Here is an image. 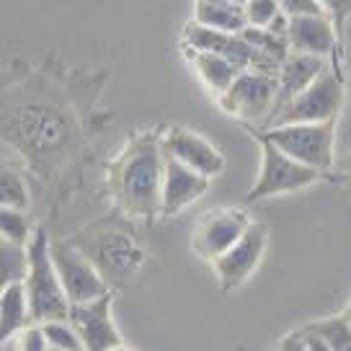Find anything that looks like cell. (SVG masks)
<instances>
[{"label":"cell","mask_w":351,"mask_h":351,"mask_svg":"<svg viewBox=\"0 0 351 351\" xmlns=\"http://www.w3.org/2000/svg\"><path fill=\"white\" fill-rule=\"evenodd\" d=\"M230 3H235V5H243V3H245V0H230Z\"/></svg>","instance_id":"obj_33"},{"label":"cell","mask_w":351,"mask_h":351,"mask_svg":"<svg viewBox=\"0 0 351 351\" xmlns=\"http://www.w3.org/2000/svg\"><path fill=\"white\" fill-rule=\"evenodd\" d=\"M44 339L49 343V349L55 351H86L83 349V341L77 336V330L73 328L70 320H49L42 323Z\"/></svg>","instance_id":"obj_23"},{"label":"cell","mask_w":351,"mask_h":351,"mask_svg":"<svg viewBox=\"0 0 351 351\" xmlns=\"http://www.w3.org/2000/svg\"><path fill=\"white\" fill-rule=\"evenodd\" d=\"M343 318H346V323H349V326H351V305L346 307V313H343Z\"/></svg>","instance_id":"obj_31"},{"label":"cell","mask_w":351,"mask_h":351,"mask_svg":"<svg viewBox=\"0 0 351 351\" xmlns=\"http://www.w3.org/2000/svg\"><path fill=\"white\" fill-rule=\"evenodd\" d=\"M276 77L243 70L235 83L219 96V104L228 114L243 121H269L276 104Z\"/></svg>","instance_id":"obj_8"},{"label":"cell","mask_w":351,"mask_h":351,"mask_svg":"<svg viewBox=\"0 0 351 351\" xmlns=\"http://www.w3.org/2000/svg\"><path fill=\"white\" fill-rule=\"evenodd\" d=\"M320 3H323L328 19L336 26V32H341V26H343V21H346V16L351 11V0H320Z\"/></svg>","instance_id":"obj_28"},{"label":"cell","mask_w":351,"mask_h":351,"mask_svg":"<svg viewBox=\"0 0 351 351\" xmlns=\"http://www.w3.org/2000/svg\"><path fill=\"white\" fill-rule=\"evenodd\" d=\"M26 276V245H16L0 238V292L21 285Z\"/></svg>","instance_id":"obj_19"},{"label":"cell","mask_w":351,"mask_h":351,"mask_svg":"<svg viewBox=\"0 0 351 351\" xmlns=\"http://www.w3.org/2000/svg\"><path fill=\"white\" fill-rule=\"evenodd\" d=\"M276 351H307L305 341H302V333H300V330L289 333L287 339H282V343H279V349Z\"/></svg>","instance_id":"obj_29"},{"label":"cell","mask_w":351,"mask_h":351,"mask_svg":"<svg viewBox=\"0 0 351 351\" xmlns=\"http://www.w3.org/2000/svg\"><path fill=\"white\" fill-rule=\"evenodd\" d=\"M341 104H343V80L339 73H333L328 67L313 86H307L302 93H297L292 101H287L282 109H276L266 121V130L285 127V124L336 121Z\"/></svg>","instance_id":"obj_4"},{"label":"cell","mask_w":351,"mask_h":351,"mask_svg":"<svg viewBox=\"0 0 351 351\" xmlns=\"http://www.w3.org/2000/svg\"><path fill=\"white\" fill-rule=\"evenodd\" d=\"M26 326H32L26 292L23 285H13L5 292H0V346L19 336Z\"/></svg>","instance_id":"obj_17"},{"label":"cell","mask_w":351,"mask_h":351,"mask_svg":"<svg viewBox=\"0 0 351 351\" xmlns=\"http://www.w3.org/2000/svg\"><path fill=\"white\" fill-rule=\"evenodd\" d=\"M88 261L99 269L106 285L127 282L140 266H143V248L132 241L130 235L117 230H104L80 248Z\"/></svg>","instance_id":"obj_7"},{"label":"cell","mask_w":351,"mask_h":351,"mask_svg":"<svg viewBox=\"0 0 351 351\" xmlns=\"http://www.w3.org/2000/svg\"><path fill=\"white\" fill-rule=\"evenodd\" d=\"M241 36L251 44L253 49H258L261 55H266L269 60H274L276 65H282L287 57H289V44H287V36H279V34L269 32V29H256V26H245L241 32Z\"/></svg>","instance_id":"obj_20"},{"label":"cell","mask_w":351,"mask_h":351,"mask_svg":"<svg viewBox=\"0 0 351 351\" xmlns=\"http://www.w3.org/2000/svg\"><path fill=\"white\" fill-rule=\"evenodd\" d=\"M21 285L26 292L32 323L42 326L49 320H67L70 302L60 285L55 261H52V243L44 228H34L32 238L26 243V276Z\"/></svg>","instance_id":"obj_2"},{"label":"cell","mask_w":351,"mask_h":351,"mask_svg":"<svg viewBox=\"0 0 351 351\" xmlns=\"http://www.w3.org/2000/svg\"><path fill=\"white\" fill-rule=\"evenodd\" d=\"M111 351H132V349H127V346L121 343V346H117V349H111Z\"/></svg>","instance_id":"obj_32"},{"label":"cell","mask_w":351,"mask_h":351,"mask_svg":"<svg viewBox=\"0 0 351 351\" xmlns=\"http://www.w3.org/2000/svg\"><path fill=\"white\" fill-rule=\"evenodd\" d=\"M26 204H29V194H26L21 176L0 165V207L26 209Z\"/></svg>","instance_id":"obj_24"},{"label":"cell","mask_w":351,"mask_h":351,"mask_svg":"<svg viewBox=\"0 0 351 351\" xmlns=\"http://www.w3.org/2000/svg\"><path fill=\"white\" fill-rule=\"evenodd\" d=\"M52 261H55L60 285L65 289L70 305L90 302L109 295L111 287L104 282L99 269L88 261V256L73 243H52Z\"/></svg>","instance_id":"obj_6"},{"label":"cell","mask_w":351,"mask_h":351,"mask_svg":"<svg viewBox=\"0 0 351 351\" xmlns=\"http://www.w3.org/2000/svg\"><path fill=\"white\" fill-rule=\"evenodd\" d=\"M111 302H114V297L109 292V295L99 297V300L70 305L67 320L77 330L86 351H111L121 346V333L117 328V323H114Z\"/></svg>","instance_id":"obj_11"},{"label":"cell","mask_w":351,"mask_h":351,"mask_svg":"<svg viewBox=\"0 0 351 351\" xmlns=\"http://www.w3.org/2000/svg\"><path fill=\"white\" fill-rule=\"evenodd\" d=\"M328 70V60L313 55H300V52H289L282 67H279V75H276V104L274 111L282 109L287 101H292L297 93H302L307 86H313L323 73ZM271 111V114H274Z\"/></svg>","instance_id":"obj_15"},{"label":"cell","mask_w":351,"mask_h":351,"mask_svg":"<svg viewBox=\"0 0 351 351\" xmlns=\"http://www.w3.org/2000/svg\"><path fill=\"white\" fill-rule=\"evenodd\" d=\"M302 330H310L330 346V351H351V326L346 323L343 315H336V318H326V320H315L305 326Z\"/></svg>","instance_id":"obj_21"},{"label":"cell","mask_w":351,"mask_h":351,"mask_svg":"<svg viewBox=\"0 0 351 351\" xmlns=\"http://www.w3.org/2000/svg\"><path fill=\"white\" fill-rule=\"evenodd\" d=\"M189 57H191V62L197 67L199 77L207 83V88H212L217 96H222L228 88L235 83V77L241 75L243 70L232 65L230 60H225V57L219 55H212V52H191L189 49Z\"/></svg>","instance_id":"obj_18"},{"label":"cell","mask_w":351,"mask_h":351,"mask_svg":"<svg viewBox=\"0 0 351 351\" xmlns=\"http://www.w3.org/2000/svg\"><path fill=\"white\" fill-rule=\"evenodd\" d=\"M160 145H163V155L173 158V160H178V163L191 168V171H197L204 178H212V176H217L225 168L222 153L197 132L173 127V130H168L160 137Z\"/></svg>","instance_id":"obj_12"},{"label":"cell","mask_w":351,"mask_h":351,"mask_svg":"<svg viewBox=\"0 0 351 351\" xmlns=\"http://www.w3.org/2000/svg\"><path fill=\"white\" fill-rule=\"evenodd\" d=\"M194 21L222 34H241L248 26L243 5H235L230 0H197Z\"/></svg>","instance_id":"obj_16"},{"label":"cell","mask_w":351,"mask_h":351,"mask_svg":"<svg viewBox=\"0 0 351 351\" xmlns=\"http://www.w3.org/2000/svg\"><path fill=\"white\" fill-rule=\"evenodd\" d=\"M32 232L34 228L23 209L0 207V238L3 241H11L16 245H26L29 238H32Z\"/></svg>","instance_id":"obj_22"},{"label":"cell","mask_w":351,"mask_h":351,"mask_svg":"<svg viewBox=\"0 0 351 351\" xmlns=\"http://www.w3.org/2000/svg\"><path fill=\"white\" fill-rule=\"evenodd\" d=\"M163 145L158 134H137L111 165V194L127 215L150 219L160 215Z\"/></svg>","instance_id":"obj_1"},{"label":"cell","mask_w":351,"mask_h":351,"mask_svg":"<svg viewBox=\"0 0 351 351\" xmlns=\"http://www.w3.org/2000/svg\"><path fill=\"white\" fill-rule=\"evenodd\" d=\"M349 181H351V158H349Z\"/></svg>","instance_id":"obj_34"},{"label":"cell","mask_w":351,"mask_h":351,"mask_svg":"<svg viewBox=\"0 0 351 351\" xmlns=\"http://www.w3.org/2000/svg\"><path fill=\"white\" fill-rule=\"evenodd\" d=\"M243 13H245V23L248 26L266 29L282 11H279V0H245L243 3Z\"/></svg>","instance_id":"obj_25"},{"label":"cell","mask_w":351,"mask_h":351,"mask_svg":"<svg viewBox=\"0 0 351 351\" xmlns=\"http://www.w3.org/2000/svg\"><path fill=\"white\" fill-rule=\"evenodd\" d=\"M302 333V341H305V349L307 351H330V346L326 341L315 336V333H310V330H300Z\"/></svg>","instance_id":"obj_30"},{"label":"cell","mask_w":351,"mask_h":351,"mask_svg":"<svg viewBox=\"0 0 351 351\" xmlns=\"http://www.w3.org/2000/svg\"><path fill=\"white\" fill-rule=\"evenodd\" d=\"M279 11L287 19H300V16H328L320 0H279Z\"/></svg>","instance_id":"obj_26"},{"label":"cell","mask_w":351,"mask_h":351,"mask_svg":"<svg viewBox=\"0 0 351 351\" xmlns=\"http://www.w3.org/2000/svg\"><path fill=\"white\" fill-rule=\"evenodd\" d=\"M207 189L209 178L165 155L163 186H160V215L163 217H173L186 207H191L194 202H199L207 194Z\"/></svg>","instance_id":"obj_13"},{"label":"cell","mask_w":351,"mask_h":351,"mask_svg":"<svg viewBox=\"0 0 351 351\" xmlns=\"http://www.w3.org/2000/svg\"><path fill=\"white\" fill-rule=\"evenodd\" d=\"M266 241H269V230L261 222H251L248 230L243 232V238L230 251H225L217 261H212L215 274H217L219 289L222 292H232L241 285H245L256 266L261 263L263 251H266Z\"/></svg>","instance_id":"obj_9"},{"label":"cell","mask_w":351,"mask_h":351,"mask_svg":"<svg viewBox=\"0 0 351 351\" xmlns=\"http://www.w3.org/2000/svg\"><path fill=\"white\" fill-rule=\"evenodd\" d=\"M287 44L292 52L328 60L336 52L339 32L328 16H300L287 23Z\"/></svg>","instance_id":"obj_14"},{"label":"cell","mask_w":351,"mask_h":351,"mask_svg":"<svg viewBox=\"0 0 351 351\" xmlns=\"http://www.w3.org/2000/svg\"><path fill=\"white\" fill-rule=\"evenodd\" d=\"M19 351H49V343L44 339L42 326H26V328L19 333Z\"/></svg>","instance_id":"obj_27"},{"label":"cell","mask_w":351,"mask_h":351,"mask_svg":"<svg viewBox=\"0 0 351 351\" xmlns=\"http://www.w3.org/2000/svg\"><path fill=\"white\" fill-rule=\"evenodd\" d=\"M49 351H55V349H49Z\"/></svg>","instance_id":"obj_35"},{"label":"cell","mask_w":351,"mask_h":351,"mask_svg":"<svg viewBox=\"0 0 351 351\" xmlns=\"http://www.w3.org/2000/svg\"><path fill=\"white\" fill-rule=\"evenodd\" d=\"M261 171L253 189L248 191V202H261V199L276 197V194H292L300 189L313 186L315 181L323 178L320 171H313L307 165L292 160L289 155L276 150L271 143H266L261 134Z\"/></svg>","instance_id":"obj_5"},{"label":"cell","mask_w":351,"mask_h":351,"mask_svg":"<svg viewBox=\"0 0 351 351\" xmlns=\"http://www.w3.org/2000/svg\"><path fill=\"white\" fill-rule=\"evenodd\" d=\"M251 217L243 209H215L194 230L191 248L199 258L204 261H217L225 251H230L235 243L243 238V232L248 230Z\"/></svg>","instance_id":"obj_10"},{"label":"cell","mask_w":351,"mask_h":351,"mask_svg":"<svg viewBox=\"0 0 351 351\" xmlns=\"http://www.w3.org/2000/svg\"><path fill=\"white\" fill-rule=\"evenodd\" d=\"M276 150L289 155L292 160L307 165L313 171L326 173L333 165V145H336V121L323 124H285L271 127L261 134Z\"/></svg>","instance_id":"obj_3"}]
</instances>
